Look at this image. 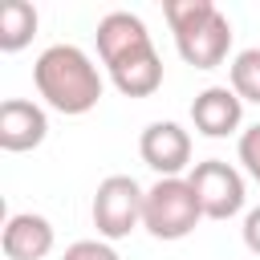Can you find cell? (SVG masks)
<instances>
[{
    "mask_svg": "<svg viewBox=\"0 0 260 260\" xmlns=\"http://www.w3.org/2000/svg\"><path fill=\"white\" fill-rule=\"evenodd\" d=\"M98 57L122 98H150L162 85V57L142 24V16L114 8L98 20Z\"/></svg>",
    "mask_w": 260,
    "mask_h": 260,
    "instance_id": "6da1fadb",
    "label": "cell"
},
{
    "mask_svg": "<svg viewBox=\"0 0 260 260\" xmlns=\"http://www.w3.org/2000/svg\"><path fill=\"white\" fill-rule=\"evenodd\" d=\"M32 85L45 98L49 110L65 114V118H81L102 102V69L93 65V57L77 45H49L41 49V57L32 61Z\"/></svg>",
    "mask_w": 260,
    "mask_h": 260,
    "instance_id": "7a4b0ae2",
    "label": "cell"
},
{
    "mask_svg": "<svg viewBox=\"0 0 260 260\" xmlns=\"http://www.w3.org/2000/svg\"><path fill=\"white\" fill-rule=\"evenodd\" d=\"M162 16L171 24L175 49L195 69H219L232 53V20L211 0H167Z\"/></svg>",
    "mask_w": 260,
    "mask_h": 260,
    "instance_id": "3957f363",
    "label": "cell"
},
{
    "mask_svg": "<svg viewBox=\"0 0 260 260\" xmlns=\"http://www.w3.org/2000/svg\"><path fill=\"white\" fill-rule=\"evenodd\" d=\"M203 219L199 195L191 187V179H158L154 187H146V207H142V228L154 240H187Z\"/></svg>",
    "mask_w": 260,
    "mask_h": 260,
    "instance_id": "277c9868",
    "label": "cell"
},
{
    "mask_svg": "<svg viewBox=\"0 0 260 260\" xmlns=\"http://www.w3.org/2000/svg\"><path fill=\"white\" fill-rule=\"evenodd\" d=\"M142 207H146V191L138 187L134 175H106L93 191V228L98 240H126L134 228H142Z\"/></svg>",
    "mask_w": 260,
    "mask_h": 260,
    "instance_id": "5b68a950",
    "label": "cell"
},
{
    "mask_svg": "<svg viewBox=\"0 0 260 260\" xmlns=\"http://www.w3.org/2000/svg\"><path fill=\"white\" fill-rule=\"evenodd\" d=\"M195 195H199V207H203V219H232L244 211L248 203V187H244V175L223 162V158H203L187 171Z\"/></svg>",
    "mask_w": 260,
    "mask_h": 260,
    "instance_id": "8992f818",
    "label": "cell"
},
{
    "mask_svg": "<svg viewBox=\"0 0 260 260\" xmlns=\"http://www.w3.org/2000/svg\"><path fill=\"white\" fill-rule=\"evenodd\" d=\"M138 154L158 179H183L191 167V134L179 122H150L138 134Z\"/></svg>",
    "mask_w": 260,
    "mask_h": 260,
    "instance_id": "52a82bcc",
    "label": "cell"
},
{
    "mask_svg": "<svg viewBox=\"0 0 260 260\" xmlns=\"http://www.w3.org/2000/svg\"><path fill=\"white\" fill-rule=\"evenodd\" d=\"M49 138V114L28 98H4L0 102V146L8 154L37 150Z\"/></svg>",
    "mask_w": 260,
    "mask_h": 260,
    "instance_id": "ba28073f",
    "label": "cell"
},
{
    "mask_svg": "<svg viewBox=\"0 0 260 260\" xmlns=\"http://www.w3.org/2000/svg\"><path fill=\"white\" fill-rule=\"evenodd\" d=\"M191 122L203 138H228L244 126V102L232 85H207L191 102Z\"/></svg>",
    "mask_w": 260,
    "mask_h": 260,
    "instance_id": "9c48e42d",
    "label": "cell"
},
{
    "mask_svg": "<svg viewBox=\"0 0 260 260\" xmlns=\"http://www.w3.org/2000/svg\"><path fill=\"white\" fill-rule=\"evenodd\" d=\"M57 244V232L37 211H12L0 232V248L8 260H45Z\"/></svg>",
    "mask_w": 260,
    "mask_h": 260,
    "instance_id": "30bf717a",
    "label": "cell"
},
{
    "mask_svg": "<svg viewBox=\"0 0 260 260\" xmlns=\"http://www.w3.org/2000/svg\"><path fill=\"white\" fill-rule=\"evenodd\" d=\"M37 8L28 0H8L0 8V53H20L32 37H37Z\"/></svg>",
    "mask_w": 260,
    "mask_h": 260,
    "instance_id": "8fae6325",
    "label": "cell"
},
{
    "mask_svg": "<svg viewBox=\"0 0 260 260\" xmlns=\"http://www.w3.org/2000/svg\"><path fill=\"white\" fill-rule=\"evenodd\" d=\"M228 85L240 93V102H256L260 106V45L240 49L228 65Z\"/></svg>",
    "mask_w": 260,
    "mask_h": 260,
    "instance_id": "7c38bea8",
    "label": "cell"
},
{
    "mask_svg": "<svg viewBox=\"0 0 260 260\" xmlns=\"http://www.w3.org/2000/svg\"><path fill=\"white\" fill-rule=\"evenodd\" d=\"M240 162H244V171H248V179L260 187V122H252L248 130H240Z\"/></svg>",
    "mask_w": 260,
    "mask_h": 260,
    "instance_id": "4fadbf2b",
    "label": "cell"
},
{
    "mask_svg": "<svg viewBox=\"0 0 260 260\" xmlns=\"http://www.w3.org/2000/svg\"><path fill=\"white\" fill-rule=\"evenodd\" d=\"M61 260H122V256L114 252L110 240H73L61 252Z\"/></svg>",
    "mask_w": 260,
    "mask_h": 260,
    "instance_id": "5bb4252c",
    "label": "cell"
},
{
    "mask_svg": "<svg viewBox=\"0 0 260 260\" xmlns=\"http://www.w3.org/2000/svg\"><path fill=\"white\" fill-rule=\"evenodd\" d=\"M240 236H244V248H248L252 256H260V203L244 211V228H240Z\"/></svg>",
    "mask_w": 260,
    "mask_h": 260,
    "instance_id": "9a60e30c",
    "label": "cell"
}]
</instances>
